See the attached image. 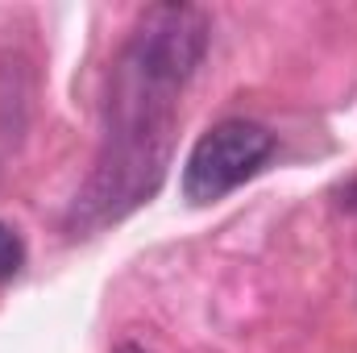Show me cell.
I'll return each instance as SVG.
<instances>
[{
    "label": "cell",
    "instance_id": "3957f363",
    "mask_svg": "<svg viewBox=\"0 0 357 353\" xmlns=\"http://www.w3.org/2000/svg\"><path fill=\"white\" fill-rule=\"evenodd\" d=\"M116 353H146V350H137V345H121Z\"/></svg>",
    "mask_w": 357,
    "mask_h": 353
},
{
    "label": "cell",
    "instance_id": "6da1fadb",
    "mask_svg": "<svg viewBox=\"0 0 357 353\" xmlns=\"http://www.w3.org/2000/svg\"><path fill=\"white\" fill-rule=\"evenodd\" d=\"M274 154V133L258 121L229 117L212 125L183 163V195L191 204H212L241 187Z\"/></svg>",
    "mask_w": 357,
    "mask_h": 353
},
{
    "label": "cell",
    "instance_id": "7a4b0ae2",
    "mask_svg": "<svg viewBox=\"0 0 357 353\" xmlns=\"http://www.w3.org/2000/svg\"><path fill=\"white\" fill-rule=\"evenodd\" d=\"M21 266H25V246H21V237H17V229H8V225L0 220V283L17 278Z\"/></svg>",
    "mask_w": 357,
    "mask_h": 353
}]
</instances>
